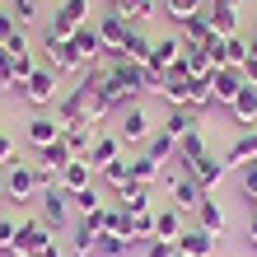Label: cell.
Masks as SVG:
<instances>
[{
    "instance_id": "cell-44",
    "label": "cell",
    "mask_w": 257,
    "mask_h": 257,
    "mask_svg": "<svg viewBox=\"0 0 257 257\" xmlns=\"http://www.w3.org/2000/svg\"><path fill=\"white\" fill-rule=\"evenodd\" d=\"M0 89H19V84H14V56L5 47H0Z\"/></svg>"
},
{
    "instance_id": "cell-24",
    "label": "cell",
    "mask_w": 257,
    "mask_h": 257,
    "mask_svg": "<svg viewBox=\"0 0 257 257\" xmlns=\"http://www.w3.org/2000/svg\"><path fill=\"white\" fill-rule=\"evenodd\" d=\"M178 56H183V38H159L145 66H150V70H169V66L178 61Z\"/></svg>"
},
{
    "instance_id": "cell-35",
    "label": "cell",
    "mask_w": 257,
    "mask_h": 257,
    "mask_svg": "<svg viewBox=\"0 0 257 257\" xmlns=\"http://www.w3.org/2000/svg\"><path fill=\"white\" fill-rule=\"evenodd\" d=\"M131 252V238L122 234H98V243H94V257H126Z\"/></svg>"
},
{
    "instance_id": "cell-21",
    "label": "cell",
    "mask_w": 257,
    "mask_h": 257,
    "mask_svg": "<svg viewBox=\"0 0 257 257\" xmlns=\"http://www.w3.org/2000/svg\"><path fill=\"white\" fill-rule=\"evenodd\" d=\"M196 224H201L206 234H224V206L215 201V192L201 196V206H196Z\"/></svg>"
},
{
    "instance_id": "cell-53",
    "label": "cell",
    "mask_w": 257,
    "mask_h": 257,
    "mask_svg": "<svg viewBox=\"0 0 257 257\" xmlns=\"http://www.w3.org/2000/svg\"><path fill=\"white\" fill-rule=\"evenodd\" d=\"M252 155H257V126H252Z\"/></svg>"
},
{
    "instance_id": "cell-11",
    "label": "cell",
    "mask_w": 257,
    "mask_h": 257,
    "mask_svg": "<svg viewBox=\"0 0 257 257\" xmlns=\"http://www.w3.org/2000/svg\"><path fill=\"white\" fill-rule=\"evenodd\" d=\"M206 19L215 38H234L238 33V0H206Z\"/></svg>"
},
{
    "instance_id": "cell-4",
    "label": "cell",
    "mask_w": 257,
    "mask_h": 257,
    "mask_svg": "<svg viewBox=\"0 0 257 257\" xmlns=\"http://www.w3.org/2000/svg\"><path fill=\"white\" fill-rule=\"evenodd\" d=\"M150 136H155L150 112L136 108V103H126V108H122V122H117V141H122V150H126V145H145Z\"/></svg>"
},
{
    "instance_id": "cell-55",
    "label": "cell",
    "mask_w": 257,
    "mask_h": 257,
    "mask_svg": "<svg viewBox=\"0 0 257 257\" xmlns=\"http://www.w3.org/2000/svg\"><path fill=\"white\" fill-rule=\"evenodd\" d=\"M173 257H187V252H173Z\"/></svg>"
},
{
    "instance_id": "cell-1",
    "label": "cell",
    "mask_w": 257,
    "mask_h": 257,
    "mask_svg": "<svg viewBox=\"0 0 257 257\" xmlns=\"http://www.w3.org/2000/svg\"><path fill=\"white\" fill-rule=\"evenodd\" d=\"M80 24H89V0H61V5L52 10V24L42 28V38H61V42H70Z\"/></svg>"
},
{
    "instance_id": "cell-45",
    "label": "cell",
    "mask_w": 257,
    "mask_h": 257,
    "mask_svg": "<svg viewBox=\"0 0 257 257\" xmlns=\"http://www.w3.org/2000/svg\"><path fill=\"white\" fill-rule=\"evenodd\" d=\"M178 252V243H169V238H150L145 243V257H173Z\"/></svg>"
},
{
    "instance_id": "cell-7",
    "label": "cell",
    "mask_w": 257,
    "mask_h": 257,
    "mask_svg": "<svg viewBox=\"0 0 257 257\" xmlns=\"http://www.w3.org/2000/svg\"><path fill=\"white\" fill-rule=\"evenodd\" d=\"M5 192H10L14 206L33 201V196H38V173H33V164H10V169H5Z\"/></svg>"
},
{
    "instance_id": "cell-51",
    "label": "cell",
    "mask_w": 257,
    "mask_h": 257,
    "mask_svg": "<svg viewBox=\"0 0 257 257\" xmlns=\"http://www.w3.org/2000/svg\"><path fill=\"white\" fill-rule=\"evenodd\" d=\"M248 243H252V248H257V215H252V220H248Z\"/></svg>"
},
{
    "instance_id": "cell-27",
    "label": "cell",
    "mask_w": 257,
    "mask_h": 257,
    "mask_svg": "<svg viewBox=\"0 0 257 257\" xmlns=\"http://www.w3.org/2000/svg\"><path fill=\"white\" fill-rule=\"evenodd\" d=\"M178 234H183V210H173V206L155 210V238H169V243H178Z\"/></svg>"
},
{
    "instance_id": "cell-37",
    "label": "cell",
    "mask_w": 257,
    "mask_h": 257,
    "mask_svg": "<svg viewBox=\"0 0 257 257\" xmlns=\"http://www.w3.org/2000/svg\"><path fill=\"white\" fill-rule=\"evenodd\" d=\"M94 243H98V234L89 229V224L80 220L75 224V243H70V257H94Z\"/></svg>"
},
{
    "instance_id": "cell-30",
    "label": "cell",
    "mask_w": 257,
    "mask_h": 257,
    "mask_svg": "<svg viewBox=\"0 0 257 257\" xmlns=\"http://www.w3.org/2000/svg\"><path fill=\"white\" fill-rule=\"evenodd\" d=\"M150 52H155V42H150L141 28H131L126 42H122V56H126V61H136V66H145V61H150Z\"/></svg>"
},
{
    "instance_id": "cell-42",
    "label": "cell",
    "mask_w": 257,
    "mask_h": 257,
    "mask_svg": "<svg viewBox=\"0 0 257 257\" xmlns=\"http://www.w3.org/2000/svg\"><path fill=\"white\" fill-rule=\"evenodd\" d=\"M14 234H19V224H14L10 215H0V257H10V248H14Z\"/></svg>"
},
{
    "instance_id": "cell-2",
    "label": "cell",
    "mask_w": 257,
    "mask_h": 257,
    "mask_svg": "<svg viewBox=\"0 0 257 257\" xmlns=\"http://www.w3.org/2000/svg\"><path fill=\"white\" fill-rule=\"evenodd\" d=\"M19 94L33 103V108H56V98H61V75H56L52 66H38V70L24 80Z\"/></svg>"
},
{
    "instance_id": "cell-9",
    "label": "cell",
    "mask_w": 257,
    "mask_h": 257,
    "mask_svg": "<svg viewBox=\"0 0 257 257\" xmlns=\"http://www.w3.org/2000/svg\"><path fill=\"white\" fill-rule=\"evenodd\" d=\"M66 201H70V196H66L61 187H52V192H38V220L47 224L52 234H56V229H66V220H70Z\"/></svg>"
},
{
    "instance_id": "cell-32",
    "label": "cell",
    "mask_w": 257,
    "mask_h": 257,
    "mask_svg": "<svg viewBox=\"0 0 257 257\" xmlns=\"http://www.w3.org/2000/svg\"><path fill=\"white\" fill-rule=\"evenodd\" d=\"M159 178H164V169H159V164L150 159V155H136V159H131V183H141V187H155Z\"/></svg>"
},
{
    "instance_id": "cell-54",
    "label": "cell",
    "mask_w": 257,
    "mask_h": 257,
    "mask_svg": "<svg viewBox=\"0 0 257 257\" xmlns=\"http://www.w3.org/2000/svg\"><path fill=\"white\" fill-rule=\"evenodd\" d=\"M248 201H252V215H257V196H248Z\"/></svg>"
},
{
    "instance_id": "cell-41",
    "label": "cell",
    "mask_w": 257,
    "mask_h": 257,
    "mask_svg": "<svg viewBox=\"0 0 257 257\" xmlns=\"http://www.w3.org/2000/svg\"><path fill=\"white\" fill-rule=\"evenodd\" d=\"M33 19H38V0H14V24L28 28Z\"/></svg>"
},
{
    "instance_id": "cell-8",
    "label": "cell",
    "mask_w": 257,
    "mask_h": 257,
    "mask_svg": "<svg viewBox=\"0 0 257 257\" xmlns=\"http://www.w3.org/2000/svg\"><path fill=\"white\" fill-rule=\"evenodd\" d=\"M98 38H103V52H122V42H126V33H131V19H126V14H117V10H103L98 14Z\"/></svg>"
},
{
    "instance_id": "cell-50",
    "label": "cell",
    "mask_w": 257,
    "mask_h": 257,
    "mask_svg": "<svg viewBox=\"0 0 257 257\" xmlns=\"http://www.w3.org/2000/svg\"><path fill=\"white\" fill-rule=\"evenodd\" d=\"M5 206H10V192H5V173H0V215H5Z\"/></svg>"
},
{
    "instance_id": "cell-3",
    "label": "cell",
    "mask_w": 257,
    "mask_h": 257,
    "mask_svg": "<svg viewBox=\"0 0 257 257\" xmlns=\"http://www.w3.org/2000/svg\"><path fill=\"white\" fill-rule=\"evenodd\" d=\"M52 243H56V238H52V229L42 220H19V234H14L10 257H42Z\"/></svg>"
},
{
    "instance_id": "cell-25",
    "label": "cell",
    "mask_w": 257,
    "mask_h": 257,
    "mask_svg": "<svg viewBox=\"0 0 257 257\" xmlns=\"http://www.w3.org/2000/svg\"><path fill=\"white\" fill-rule=\"evenodd\" d=\"M61 131H66V126L56 122V117H42V112H38L33 122H28V141H33V145L42 150V145H52V141H61Z\"/></svg>"
},
{
    "instance_id": "cell-36",
    "label": "cell",
    "mask_w": 257,
    "mask_h": 257,
    "mask_svg": "<svg viewBox=\"0 0 257 257\" xmlns=\"http://www.w3.org/2000/svg\"><path fill=\"white\" fill-rule=\"evenodd\" d=\"M201 10H206V0H164V14L178 19V24H187L192 14H201Z\"/></svg>"
},
{
    "instance_id": "cell-22",
    "label": "cell",
    "mask_w": 257,
    "mask_h": 257,
    "mask_svg": "<svg viewBox=\"0 0 257 257\" xmlns=\"http://www.w3.org/2000/svg\"><path fill=\"white\" fill-rule=\"evenodd\" d=\"M248 164H257V155H252V131H238V141L224 150V169L238 173V169H248Z\"/></svg>"
},
{
    "instance_id": "cell-31",
    "label": "cell",
    "mask_w": 257,
    "mask_h": 257,
    "mask_svg": "<svg viewBox=\"0 0 257 257\" xmlns=\"http://www.w3.org/2000/svg\"><path fill=\"white\" fill-rule=\"evenodd\" d=\"M117 210H122V215H136V210H150V187L131 183L126 192H117Z\"/></svg>"
},
{
    "instance_id": "cell-49",
    "label": "cell",
    "mask_w": 257,
    "mask_h": 257,
    "mask_svg": "<svg viewBox=\"0 0 257 257\" xmlns=\"http://www.w3.org/2000/svg\"><path fill=\"white\" fill-rule=\"evenodd\" d=\"M14 33H19V24H14V14H5V10H0V47H5V42H10Z\"/></svg>"
},
{
    "instance_id": "cell-39",
    "label": "cell",
    "mask_w": 257,
    "mask_h": 257,
    "mask_svg": "<svg viewBox=\"0 0 257 257\" xmlns=\"http://www.w3.org/2000/svg\"><path fill=\"white\" fill-rule=\"evenodd\" d=\"M243 56H248V38H243V33L224 38V66H238Z\"/></svg>"
},
{
    "instance_id": "cell-20",
    "label": "cell",
    "mask_w": 257,
    "mask_h": 257,
    "mask_svg": "<svg viewBox=\"0 0 257 257\" xmlns=\"http://www.w3.org/2000/svg\"><path fill=\"white\" fill-rule=\"evenodd\" d=\"M70 159H80V155H75V150L66 145V136H61V141H52V145H42V150H38V164H42V169H52L56 178H61V169H66Z\"/></svg>"
},
{
    "instance_id": "cell-33",
    "label": "cell",
    "mask_w": 257,
    "mask_h": 257,
    "mask_svg": "<svg viewBox=\"0 0 257 257\" xmlns=\"http://www.w3.org/2000/svg\"><path fill=\"white\" fill-rule=\"evenodd\" d=\"M187 103L196 112H206L210 103H215V94H210V75H192V80H187Z\"/></svg>"
},
{
    "instance_id": "cell-46",
    "label": "cell",
    "mask_w": 257,
    "mask_h": 257,
    "mask_svg": "<svg viewBox=\"0 0 257 257\" xmlns=\"http://www.w3.org/2000/svg\"><path fill=\"white\" fill-rule=\"evenodd\" d=\"M238 187H243V196H257V164L238 169Z\"/></svg>"
},
{
    "instance_id": "cell-13",
    "label": "cell",
    "mask_w": 257,
    "mask_h": 257,
    "mask_svg": "<svg viewBox=\"0 0 257 257\" xmlns=\"http://www.w3.org/2000/svg\"><path fill=\"white\" fill-rule=\"evenodd\" d=\"M56 187H61L66 196L84 192V187H94V164H89L84 155H80V159H70L66 169H61V178H56Z\"/></svg>"
},
{
    "instance_id": "cell-40",
    "label": "cell",
    "mask_w": 257,
    "mask_h": 257,
    "mask_svg": "<svg viewBox=\"0 0 257 257\" xmlns=\"http://www.w3.org/2000/svg\"><path fill=\"white\" fill-rule=\"evenodd\" d=\"M70 201H75V206H80V215H94V210L103 206V196H98L94 187H84V192H75V196H70Z\"/></svg>"
},
{
    "instance_id": "cell-23",
    "label": "cell",
    "mask_w": 257,
    "mask_h": 257,
    "mask_svg": "<svg viewBox=\"0 0 257 257\" xmlns=\"http://www.w3.org/2000/svg\"><path fill=\"white\" fill-rule=\"evenodd\" d=\"M229 112H234V122L243 126V131H252V126H257V84H248L243 94L229 103Z\"/></svg>"
},
{
    "instance_id": "cell-47",
    "label": "cell",
    "mask_w": 257,
    "mask_h": 257,
    "mask_svg": "<svg viewBox=\"0 0 257 257\" xmlns=\"http://www.w3.org/2000/svg\"><path fill=\"white\" fill-rule=\"evenodd\" d=\"M10 164H19V155H14V141H10L5 131H0V173H5Z\"/></svg>"
},
{
    "instance_id": "cell-16",
    "label": "cell",
    "mask_w": 257,
    "mask_h": 257,
    "mask_svg": "<svg viewBox=\"0 0 257 257\" xmlns=\"http://www.w3.org/2000/svg\"><path fill=\"white\" fill-rule=\"evenodd\" d=\"M206 155H210V150H206V136H201V131H187L183 141H178L173 164H178V173H192V164H201Z\"/></svg>"
},
{
    "instance_id": "cell-26",
    "label": "cell",
    "mask_w": 257,
    "mask_h": 257,
    "mask_svg": "<svg viewBox=\"0 0 257 257\" xmlns=\"http://www.w3.org/2000/svg\"><path fill=\"white\" fill-rule=\"evenodd\" d=\"M98 178H103V187H112V196L117 192H126L131 187V159L122 155V159H112L108 169H98Z\"/></svg>"
},
{
    "instance_id": "cell-19",
    "label": "cell",
    "mask_w": 257,
    "mask_h": 257,
    "mask_svg": "<svg viewBox=\"0 0 257 257\" xmlns=\"http://www.w3.org/2000/svg\"><path fill=\"white\" fill-rule=\"evenodd\" d=\"M169 192H173V210H183V215H196V206H201V187H196L192 178L178 173Z\"/></svg>"
},
{
    "instance_id": "cell-34",
    "label": "cell",
    "mask_w": 257,
    "mask_h": 257,
    "mask_svg": "<svg viewBox=\"0 0 257 257\" xmlns=\"http://www.w3.org/2000/svg\"><path fill=\"white\" fill-rule=\"evenodd\" d=\"M126 220H131V248L155 238V210H136V215H126Z\"/></svg>"
},
{
    "instance_id": "cell-5",
    "label": "cell",
    "mask_w": 257,
    "mask_h": 257,
    "mask_svg": "<svg viewBox=\"0 0 257 257\" xmlns=\"http://www.w3.org/2000/svg\"><path fill=\"white\" fill-rule=\"evenodd\" d=\"M42 52H47V61H42V66H52L56 75H84L89 70L80 56H75V47L61 42V38H42Z\"/></svg>"
},
{
    "instance_id": "cell-6",
    "label": "cell",
    "mask_w": 257,
    "mask_h": 257,
    "mask_svg": "<svg viewBox=\"0 0 257 257\" xmlns=\"http://www.w3.org/2000/svg\"><path fill=\"white\" fill-rule=\"evenodd\" d=\"M243 89H248V80H243V70H238V66H215V70H210V94H215V103L229 108Z\"/></svg>"
},
{
    "instance_id": "cell-48",
    "label": "cell",
    "mask_w": 257,
    "mask_h": 257,
    "mask_svg": "<svg viewBox=\"0 0 257 257\" xmlns=\"http://www.w3.org/2000/svg\"><path fill=\"white\" fill-rule=\"evenodd\" d=\"M141 5H145V0H108V10H117V14H126L131 24H136V14H141Z\"/></svg>"
},
{
    "instance_id": "cell-43",
    "label": "cell",
    "mask_w": 257,
    "mask_h": 257,
    "mask_svg": "<svg viewBox=\"0 0 257 257\" xmlns=\"http://www.w3.org/2000/svg\"><path fill=\"white\" fill-rule=\"evenodd\" d=\"M238 70H243V80H248V84H257V42H252V38H248V56L238 61Z\"/></svg>"
},
{
    "instance_id": "cell-38",
    "label": "cell",
    "mask_w": 257,
    "mask_h": 257,
    "mask_svg": "<svg viewBox=\"0 0 257 257\" xmlns=\"http://www.w3.org/2000/svg\"><path fill=\"white\" fill-rule=\"evenodd\" d=\"M183 38H187V42H210V38H215V33H210V19H206V10H201V14H192V19L183 24Z\"/></svg>"
},
{
    "instance_id": "cell-18",
    "label": "cell",
    "mask_w": 257,
    "mask_h": 257,
    "mask_svg": "<svg viewBox=\"0 0 257 257\" xmlns=\"http://www.w3.org/2000/svg\"><path fill=\"white\" fill-rule=\"evenodd\" d=\"M178 252H187V257H210V252H215V234H206L201 224H192V229L178 234Z\"/></svg>"
},
{
    "instance_id": "cell-15",
    "label": "cell",
    "mask_w": 257,
    "mask_h": 257,
    "mask_svg": "<svg viewBox=\"0 0 257 257\" xmlns=\"http://www.w3.org/2000/svg\"><path fill=\"white\" fill-rule=\"evenodd\" d=\"M89 164H94V173L98 169H108L112 159H122V141H117V131H98L94 136V145H89V155H84Z\"/></svg>"
},
{
    "instance_id": "cell-17",
    "label": "cell",
    "mask_w": 257,
    "mask_h": 257,
    "mask_svg": "<svg viewBox=\"0 0 257 257\" xmlns=\"http://www.w3.org/2000/svg\"><path fill=\"white\" fill-rule=\"evenodd\" d=\"M164 131H169L173 141H183L187 131H201V112H196L192 103H183V108H169V117H164Z\"/></svg>"
},
{
    "instance_id": "cell-10",
    "label": "cell",
    "mask_w": 257,
    "mask_h": 257,
    "mask_svg": "<svg viewBox=\"0 0 257 257\" xmlns=\"http://www.w3.org/2000/svg\"><path fill=\"white\" fill-rule=\"evenodd\" d=\"M56 122H61V126H89V122H94V117H89V98H84L80 84L56 98Z\"/></svg>"
},
{
    "instance_id": "cell-14",
    "label": "cell",
    "mask_w": 257,
    "mask_h": 257,
    "mask_svg": "<svg viewBox=\"0 0 257 257\" xmlns=\"http://www.w3.org/2000/svg\"><path fill=\"white\" fill-rule=\"evenodd\" d=\"M70 47H75V56H80L84 66H94L98 56H103V38H98V24H80V28H75V38H70Z\"/></svg>"
},
{
    "instance_id": "cell-29",
    "label": "cell",
    "mask_w": 257,
    "mask_h": 257,
    "mask_svg": "<svg viewBox=\"0 0 257 257\" xmlns=\"http://www.w3.org/2000/svg\"><path fill=\"white\" fill-rule=\"evenodd\" d=\"M183 66H187V75H210L215 70V61L206 56V47L201 42H187V38H183Z\"/></svg>"
},
{
    "instance_id": "cell-12",
    "label": "cell",
    "mask_w": 257,
    "mask_h": 257,
    "mask_svg": "<svg viewBox=\"0 0 257 257\" xmlns=\"http://www.w3.org/2000/svg\"><path fill=\"white\" fill-rule=\"evenodd\" d=\"M183 178H192L196 187H201V196L206 192H215L224 178H229V169H224V159H215V155H206L201 164H192V173H183Z\"/></svg>"
},
{
    "instance_id": "cell-52",
    "label": "cell",
    "mask_w": 257,
    "mask_h": 257,
    "mask_svg": "<svg viewBox=\"0 0 257 257\" xmlns=\"http://www.w3.org/2000/svg\"><path fill=\"white\" fill-rule=\"evenodd\" d=\"M42 257H66V252H61V243H52L47 252H42Z\"/></svg>"
},
{
    "instance_id": "cell-28",
    "label": "cell",
    "mask_w": 257,
    "mask_h": 257,
    "mask_svg": "<svg viewBox=\"0 0 257 257\" xmlns=\"http://www.w3.org/2000/svg\"><path fill=\"white\" fill-rule=\"evenodd\" d=\"M145 155L155 159V164H173V155H178V141H173V136L159 126V131H155V136L145 141Z\"/></svg>"
}]
</instances>
